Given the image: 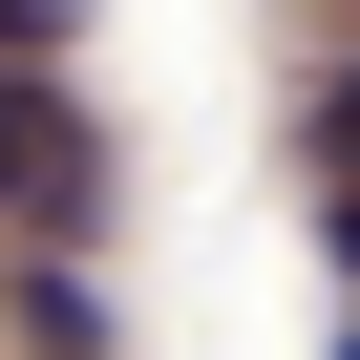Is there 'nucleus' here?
Instances as JSON below:
<instances>
[{
	"label": "nucleus",
	"instance_id": "1",
	"mask_svg": "<svg viewBox=\"0 0 360 360\" xmlns=\"http://www.w3.org/2000/svg\"><path fill=\"white\" fill-rule=\"evenodd\" d=\"M0 191H22L43 233H85V191H106V148H85V106L43 85V43H0Z\"/></svg>",
	"mask_w": 360,
	"mask_h": 360
},
{
	"label": "nucleus",
	"instance_id": "2",
	"mask_svg": "<svg viewBox=\"0 0 360 360\" xmlns=\"http://www.w3.org/2000/svg\"><path fill=\"white\" fill-rule=\"evenodd\" d=\"M0 318H22L43 360H106V276H85V255H22V297H0Z\"/></svg>",
	"mask_w": 360,
	"mask_h": 360
},
{
	"label": "nucleus",
	"instance_id": "3",
	"mask_svg": "<svg viewBox=\"0 0 360 360\" xmlns=\"http://www.w3.org/2000/svg\"><path fill=\"white\" fill-rule=\"evenodd\" d=\"M318 169H339V191H360V64L318 85Z\"/></svg>",
	"mask_w": 360,
	"mask_h": 360
},
{
	"label": "nucleus",
	"instance_id": "4",
	"mask_svg": "<svg viewBox=\"0 0 360 360\" xmlns=\"http://www.w3.org/2000/svg\"><path fill=\"white\" fill-rule=\"evenodd\" d=\"M0 43H64V0H0Z\"/></svg>",
	"mask_w": 360,
	"mask_h": 360
},
{
	"label": "nucleus",
	"instance_id": "5",
	"mask_svg": "<svg viewBox=\"0 0 360 360\" xmlns=\"http://www.w3.org/2000/svg\"><path fill=\"white\" fill-rule=\"evenodd\" d=\"M339 360H360V339H339Z\"/></svg>",
	"mask_w": 360,
	"mask_h": 360
}]
</instances>
